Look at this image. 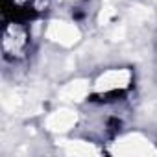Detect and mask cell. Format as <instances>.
I'll use <instances>...</instances> for the list:
<instances>
[{
    "instance_id": "6da1fadb",
    "label": "cell",
    "mask_w": 157,
    "mask_h": 157,
    "mask_svg": "<svg viewBox=\"0 0 157 157\" xmlns=\"http://www.w3.org/2000/svg\"><path fill=\"white\" fill-rule=\"evenodd\" d=\"M4 57L13 63L22 59L30 46V33L19 22H8L4 28Z\"/></svg>"
}]
</instances>
